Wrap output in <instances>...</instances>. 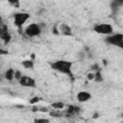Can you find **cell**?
<instances>
[{"label": "cell", "instance_id": "cell-25", "mask_svg": "<svg viewBox=\"0 0 123 123\" xmlns=\"http://www.w3.org/2000/svg\"><path fill=\"white\" fill-rule=\"evenodd\" d=\"M7 54H9V52L7 50H4V49L0 48V55H7Z\"/></svg>", "mask_w": 123, "mask_h": 123}, {"label": "cell", "instance_id": "cell-8", "mask_svg": "<svg viewBox=\"0 0 123 123\" xmlns=\"http://www.w3.org/2000/svg\"><path fill=\"white\" fill-rule=\"evenodd\" d=\"M90 98H91V94H90L88 91L82 90V91H79V92L77 93V100H78L80 103L87 102Z\"/></svg>", "mask_w": 123, "mask_h": 123}, {"label": "cell", "instance_id": "cell-10", "mask_svg": "<svg viewBox=\"0 0 123 123\" xmlns=\"http://www.w3.org/2000/svg\"><path fill=\"white\" fill-rule=\"evenodd\" d=\"M123 5V1H117V0H114L111 3V12L112 13H117L118 10L120 9V7Z\"/></svg>", "mask_w": 123, "mask_h": 123}, {"label": "cell", "instance_id": "cell-30", "mask_svg": "<svg viewBox=\"0 0 123 123\" xmlns=\"http://www.w3.org/2000/svg\"><path fill=\"white\" fill-rule=\"evenodd\" d=\"M103 63H104V65H107V62L105 60H103Z\"/></svg>", "mask_w": 123, "mask_h": 123}, {"label": "cell", "instance_id": "cell-6", "mask_svg": "<svg viewBox=\"0 0 123 123\" xmlns=\"http://www.w3.org/2000/svg\"><path fill=\"white\" fill-rule=\"evenodd\" d=\"M18 82L22 86H25V87H33V88H35L37 86L35 79L30 77V76H27V75H22V77L20 78V80Z\"/></svg>", "mask_w": 123, "mask_h": 123}, {"label": "cell", "instance_id": "cell-26", "mask_svg": "<svg viewBox=\"0 0 123 123\" xmlns=\"http://www.w3.org/2000/svg\"><path fill=\"white\" fill-rule=\"evenodd\" d=\"M53 34H55V35H59V34H60V33H59V30H58V28H57V26L53 27Z\"/></svg>", "mask_w": 123, "mask_h": 123}, {"label": "cell", "instance_id": "cell-11", "mask_svg": "<svg viewBox=\"0 0 123 123\" xmlns=\"http://www.w3.org/2000/svg\"><path fill=\"white\" fill-rule=\"evenodd\" d=\"M4 77L8 81H12L14 79V69L13 68L7 69L6 72H5V74H4Z\"/></svg>", "mask_w": 123, "mask_h": 123}, {"label": "cell", "instance_id": "cell-15", "mask_svg": "<svg viewBox=\"0 0 123 123\" xmlns=\"http://www.w3.org/2000/svg\"><path fill=\"white\" fill-rule=\"evenodd\" d=\"M93 80L97 83H100V82L103 81V75L101 73V69H98L94 72V79Z\"/></svg>", "mask_w": 123, "mask_h": 123}, {"label": "cell", "instance_id": "cell-12", "mask_svg": "<svg viewBox=\"0 0 123 123\" xmlns=\"http://www.w3.org/2000/svg\"><path fill=\"white\" fill-rule=\"evenodd\" d=\"M1 39L4 41V43L5 44H8L10 41H11V39H12V36H11V34L9 33V31H7V32H3V34L1 35Z\"/></svg>", "mask_w": 123, "mask_h": 123}, {"label": "cell", "instance_id": "cell-21", "mask_svg": "<svg viewBox=\"0 0 123 123\" xmlns=\"http://www.w3.org/2000/svg\"><path fill=\"white\" fill-rule=\"evenodd\" d=\"M7 31H8V26L5 25V24H2V25L0 26V37H1V35L3 34V32H7Z\"/></svg>", "mask_w": 123, "mask_h": 123}, {"label": "cell", "instance_id": "cell-5", "mask_svg": "<svg viewBox=\"0 0 123 123\" xmlns=\"http://www.w3.org/2000/svg\"><path fill=\"white\" fill-rule=\"evenodd\" d=\"M41 32L42 31H41V29L37 23H31L25 29V35L29 37H37L41 34Z\"/></svg>", "mask_w": 123, "mask_h": 123}, {"label": "cell", "instance_id": "cell-13", "mask_svg": "<svg viewBox=\"0 0 123 123\" xmlns=\"http://www.w3.org/2000/svg\"><path fill=\"white\" fill-rule=\"evenodd\" d=\"M64 103H62V101H58V102H54L51 104V108L53 110H59V111H62L64 108Z\"/></svg>", "mask_w": 123, "mask_h": 123}, {"label": "cell", "instance_id": "cell-14", "mask_svg": "<svg viewBox=\"0 0 123 123\" xmlns=\"http://www.w3.org/2000/svg\"><path fill=\"white\" fill-rule=\"evenodd\" d=\"M21 64L26 69H33L34 68V61L33 60H24Z\"/></svg>", "mask_w": 123, "mask_h": 123}, {"label": "cell", "instance_id": "cell-18", "mask_svg": "<svg viewBox=\"0 0 123 123\" xmlns=\"http://www.w3.org/2000/svg\"><path fill=\"white\" fill-rule=\"evenodd\" d=\"M21 77H22L21 71H20V70H14V79L17 80V81H19Z\"/></svg>", "mask_w": 123, "mask_h": 123}, {"label": "cell", "instance_id": "cell-29", "mask_svg": "<svg viewBox=\"0 0 123 123\" xmlns=\"http://www.w3.org/2000/svg\"><path fill=\"white\" fill-rule=\"evenodd\" d=\"M99 116V114L98 113H94V115H93V118H97Z\"/></svg>", "mask_w": 123, "mask_h": 123}, {"label": "cell", "instance_id": "cell-3", "mask_svg": "<svg viewBox=\"0 0 123 123\" xmlns=\"http://www.w3.org/2000/svg\"><path fill=\"white\" fill-rule=\"evenodd\" d=\"M30 16L31 15L29 12H15L13 14V24L19 29V31H21V28L27 22V20L30 18Z\"/></svg>", "mask_w": 123, "mask_h": 123}, {"label": "cell", "instance_id": "cell-9", "mask_svg": "<svg viewBox=\"0 0 123 123\" xmlns=\"http://www.w3.org/2000/svg\"><path fill=\"white\" fill-rule=\"evenodd\" d=\"M81 111V108L80 107H77V106H74V105H69L66 109V111H64V114L66 116H72V115H75V114H78Z\"/></svg>", "mask_w": 123, "mask_h": 123}, {"label": "cell", "instance_id": "cell-22", "mask_svg": "<svg viewBox=\"0 0 123 123\" xmlns=\"http://www.w3.org/2000/svg\"><path fill=\"white\" fill-rule=\"evenodd\" d=\"M9 3L12 7H14V8H18L19 7V1H17V0H15V1H9Z\"/></svg>", "mask_w": 123, "mask_h": 123}, {"label": "cell", "instance_id": "cell-7", "mask_svg": "<svg viewBox=\"0 0 123 123\" xmlns=\"http://www.w3.org/2000/svg\"><path fill=\"white\" fill-rule=\"evenodd\" d=\"M58 30H59V33L62 34V36H65V37H71L72 36V29L66 23H61L58 26Z\"/></svg>", "mask_w": 123, "mask_h": 123}, {"label": "cell", "instance_id": "cell-19", "mask_svg": "<svg viewBox=\"0 0 123 123\" xmlns=\"http://www.w3.org/2000/svg\"><path fill=\"white\" fill-rule=\"evenodd\" d=\"M40 99H41V98H39L38 96H35V97L31 98V100H30V103H31L32 105H35V104L38 103V102L40 101Z\"/></svg>", "mask_w": 123, "mask_h": 123}, {"label": "cell", "instance_id": "cell-20", "mask_svg": "<svg viewBox=\"0 0 123 123\" xmlns=\"http://www.w3.org/2000/svg\"><path fill=\"white\" fill-rule=\"evenodd\" d=\"M85 57H86V52H85V51H81V52H79L78 55H77V58H78L79 61H83V60L85 59Z\"/></svg>", "mask_w": 123, "mask_h": 123}, {"label": "cell", "instance_id": "cell-16", "mask_svg": "<svg viewBox=\"0 0 123 123\" xmlns=\"http://www.w3.org/2000/svg\"><path fill=\"white\" fill-rule=\"evenodd\" d=\"M49 114L52 117H61L63 115V112L62 111H59V110H53V111H49Z\"/></svg>", "mask_w": 123, "mask_h": 123}, {"label": "cell", "instance_id": "cell-23", "mask_svg": "<svg viewBox=\"0 0 123 123\" xmlns=\"http://www.w3.org/2000/svg\"><path fill=\"white\" fill-rule=\"evenodd\" d=\"M90 69L92 70V71H96V70H98V69H100V67H99V64L97 63V62H95V63H93L91 66H90Z\"/></svg>", "mask_w": 123, "mask_h": 123}, {"label": "cell", "instance_id": "cell-28", "mask_svg": "<svg viewBox=\"0 0 123 123\" xmlns=\"http://www.w3.org/2000/svg\"><path fill=\"white\" fill-rule=\"evenodd\" d=\"M3 24V18H2V16L0 15V26Z\"/></svg>", "mask_w": 123, "mask_h": 123}, {"label": "cell", "instance_id": "cell-2", "mask_svg": "<svg viewBox=\"0 0 123 123\" xmlns=\"http://www.w3.org/2000/svg\"><path fill=\"white\" fill-rule=\"evenodd\" d=\"M105 42L110 44V45L123 48V34L115 33V34H111L110 36H107L105 37Z\"/></svg>", "mask_w": 123, "mask_h": 123}, {"label": "cell", "instance_id": "cell-4", "mask_svg": "<svg viewBox=\"0 0 123 123\" xmlns=\"http://www.w3.org/2000/svg\"><path fill=\"white\" fill-rule=\"evenodd\" d=\"M93 31L97 34L100 35H105V36H110L113 34V28L111 24L109 23H98L93 26Z\"/></svg>", "mask_w": 123, "mask_h": 123}, {"label": "cell", "instance_id": "cell-27", "mask_svg": "<svg viewBox=\"0 0 123 123\" xmlns=\"http://www.w3.org/2000/svg\"><path fill=\"white\" fill-rule=\"evenodd\" d=\"M32 111H38V108H37V107H34V108L32 109Z\"/></svg>", "mask_w": 123, "mask_h": 123}, {"label": "cell", "instance_id": "cell-17", "mask_svg": "<svg viewBox=\"0 0 123 123\" xmlns=\"http://www.w3.org/2000/svg\"><path fill=\"white\" fill-rule=\"evenodd\" d=\"M34 123H50V120L48 118H36L34 119Z\"/></svg>", "mask_w": 123, "mask_h": 123}, {"label": "cell", "instance_id": "cell-24", "mask_svg": "<svg viewBox=\"0 0 123 123\" xmlns=\"http://www.w3.org/2000/svg\"><path fill=\"white\" fill-rule=\"evenodd\" d=\"M86 77H87V80H89V81L93 80L94 79V72H89Z\"/></svg>", "mask_w": 123, "mask_h": 123}, {"label": "cell", "instance_id": "cell-1", "mask_svg": "<svg viewBox=\"0 0 123 123\" xmlns=\"http://www.w3.org/2000/svg\"><path fill=\"white\" fill-rule=\"evenodd\" d=\"M72 62L69 61H64V60H59L56 62H53L50 63V66L52 69H54L55 71H58L62 74L67 75L69 78H71L72 80H74V76L72 73Z\"/></svg>", "mask_w": 123, "mask_h": 123}, {"label": "cell", "instance_id": "cell-31", "mask_svg": "<svg viewBox=\"0 0 123 123\" xmlns=\"http://www.w3.org/2000/svg\"><path fill=\"white\" fill-rule=\"evenodd\" d=\"M0 82H1V78H0Z\"/></svg>", "mask_w": 123, "mask_h": 123}]
</instances>
